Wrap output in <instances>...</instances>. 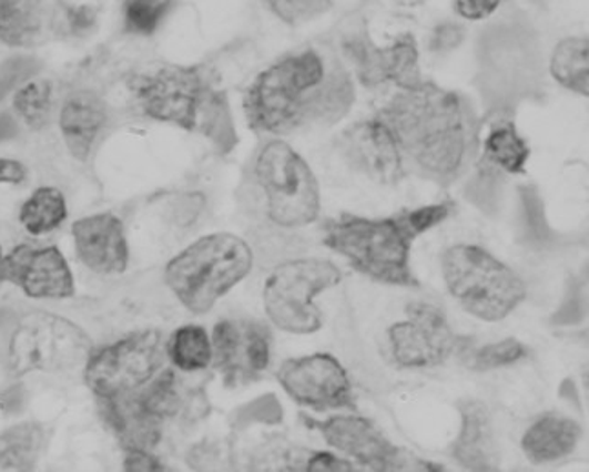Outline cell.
I'll return each instance as SVG.
<instances>
[{"label": "cell", "instance_id": "1", "mask_svg": "<svg viewBox=\"0 0 589 472\" xmlns=\"http://www.w3.org/2000/svg\"><path fill=\"white\" fill-rule=\"evenodd\" d=\"M353 103L347 70L333 57L307 48L257 75L246 92L245 112L256 132L282 135L307 123H336Z\"/></svg>", "mask_w": 589, "mask_h": 472}, {"label": "cell", "instance_id": "2", "mask_svg": "<svg viewBox=\"0 0 589 472\" xmlns=\"http://www.w3.org/2000/svg\"><path fill=\"white\" fill-rule=\"evenodd\" d=\"M404 160L429 179L447 185L464 172L477 152V121L469 104L436 84L400 90L378 113Z\"/></svg>", "mask_w": 589, "mask_h": 472}, {"label": "cell", "instance_id": "3", "mask_svg": "<svg viewBox=\"0 0 589 472\" xmlns=\"http://www.w3.org/2000/svg\"><path fill=\"white\" fill-rule=\"evenodd\" d=\"M451 206H422L382 219L344 214L325 223L323 245L345 257L367 278L395 287H418L410 268V247L416 237L449 217Z\"/></svg>", "mask_w": 589, "mask_h": 472}, {"label": "cell", "instance_id": "4", "mask_svg": "<svg viewBox=\"0 0 589 472\" xmlns=\"http://www.w3.org/2000/svg\"><path fill=\"white\" fill-rule=\"evenodd\" d=\"M252 265V248L242 237L211 234L170 259L164 281L186 310L201 316L242 283Z\"/></svg>", "mask_w": 589, "mask_h": 472}, {"label": "cell", "instance_id": "5", "mask_svg": "<svg viewBox=\"0 0 589 472\" xmlns=\"http://www.w3.org/2000/svg\"><path fill=\"white\" fill-rule=\"evenodd\" d=\"M441 276L464 310L489 324L508 318L528 293L511 267L477 245L447 248L441 256Z\"/></svg>", "mask_w": 589, "mask_h": 472}, {"label": "cell", "instance_id": "6", "mask_svg": "<svg viewBox=\"0 0 589 472\" xmlns=\"http://www.w3.org/2000/svg\"><path fill=\"white\" fill-rule=\"evenodd\" d=\"M254 175L274 225L302 228L318 219L322 211L318 179L291 144L280 140L263 144L254 163Z\"/></svg>", "mask_w": 589, "mask_h": 472}, {"label": "cell", "instance_id": "7", "mask_svg": "<svg viewBox=\"0 0 589 472\" xmlns=\"http://www.w3.org/2000/svg\"><path fill=\"white\" fill-rule=\"evenodd\" d=\"M342 281V273L327 259H294L268 276L263 305L272 325L283 332L314 334L322 329V312L314 298Z\"/></svg>", "mask_w": 589, "mask_h": 472}, {"label": "cell", "instance_id": "8", "mask_svg": "<svg viewBox=\"0 0 589 472\" xmlns=\"http://www.w3.org/2000/svg\"><path fill=\"white\" fill-rule=\"evenodd\" d=\"M92 339L78 325L47 312L28 314L8 339L6 365L11 376L55 372L87 363Z\"/></svg>", "mask_w": 589, "mask_h": 472}, {"label": "cell", "instance_id": "9", "mask_svg": "<svg viewBox=\"0 0 589 472\" xmlns=\"http://www.w3.org/2000/svg\"><path fill=\"white\" fill-rule=\"evenodd\" d=\"M138 95L149 117L185 130L205 129L225 104L197 68H163L139 86Z\"/></svg>", "mask_w": 589, "mask_h": 472}, {"label": "cell", "instance_id": "10", "mask_svg": "<svg viewBox=\"0 0 589 472\" xmlns=\"http://www.w3.org/2000/svg\"><path fill=\"white\" fill-rule=\"evenodd\" d=\"M163 338L155 330L130 334L118 343L92 352L84 380L93 394L103 398L138 392L163 365Z\"/></svg>", "mask_w": 589, "mask_h": 472}, {"label": "cell", "instance_id": "11", "mask_svg": "<svg viewBox=\"0 0 589 472\" xmlns=\"http://www.w3.org/2000/svg\"><path fill=\"white\" fill-rule=\"evenodd\" d=\"M460 343L444 312L429 304L409 305L407 318L389 329L390 356L404 369L444 365Z\"/></svg>", "mask_w": 589, "mask_h": 472}, {"label": "cell", "instance_id": "12", "mask_svg": "<svg viewBox=\"0 0 589 472\" xmlns=\"http://www.w3.org/2000/svg\"><path fill=\"white\" fill-rule=\"evenodd\" d=\"M277 381L296 403L314 411L356 409L347 370L334 356L313 355L287 360L277 370Z\"/></svg>", "mask_w": 589, "mask_h": 472}, {"label": "cell", "instance_id": "13", "mask_svg": "<svg viewBox=\"0 0 589 472\" xmlns=\"http://www.w3.org/2000/svg\"><path fill=\"white\" fill-rule=\"evenodd\" d=\"M211 339L212 361L226 386L254 381L271 363V332L260 321L225 319L215 325Z\"/></svg>", "mask_w": 589, "mask_h": 472}, {"label": "cell", "instance_id": "14", "mask_svg": "<svg viewBox=\"0 0 589 472\" xmlns=\"http://www.w3.org/2000/svg\"><path fill=\"white\" fill-rule=\"evenodd\" d=\"M344 48L356 78L364 86L390 83L400 90H409L424 83L418 44L410 33L398 37L387 47H378L369 37L359 33L345 42Z\"/></svg>", "mask_w": 589, "mask_h": 472}, {"label": "cell", "instance_id": "15", "mask_svg": "<svg viewBox=\"0 0 589 472\" xmlns=\"http://www.w3.org/2000/svg\"><path fill=\"white\" fill-rule=\"evenodd\" d=\"M0 283H13L28 298L62 299L75 293L72 270L57 247H16L0 257Z\"/></svg>", "mask_w": 589, "mask_h": 472}, {"label": "cell", "instance_id": "16", "mask_svg": "<svg viewBox=\"0 0 589 472\" xmlns=\"http://www.w3.org/2000/svg\"><path fill=\"white\" fill-rule=\"evenodd\" d=\"M342 152L348 165L376 183L395 185L404 177L400 146L378 115L351 126L342 137Z\"/></svg>", "mask_w": 589, "mask_h": 472}, {"label": "cell", "instance_id": "17", "mask_svg": "<svg viewBox=\"0 0 589 472\" xmlns=\"http://www.w3.org/2000/svg\"><path fill=\"white\" fill-rule=\"evenodd\" d=\"M311 423L328 445L365 468L373 471H402L404 468L400 449L393 445L373 421L359 417H334Z\"/></svg>", "mask_w": 589, "mask_h": 472}, {"label": "cell", "instance_id": "18", "mask_svg": "<svg viewBox=\"0 0 589 472\" xmlns=\"http://www.w3.org/2000/svg\"><path fill=\"white\" fill-rule=\"evenodd\" d=\"M75 250L84 267L98 274H121L130 261L123 222L113 214L82 217L72 226Z\"/></svg>", "mask_w": 589, "mask_h": 472}, {"label": "cell", "instance_id": "19", "mask_svg": "<svg viewBox=\"0 0 589 472\" xmlns=\"http://www.w3.org/2000/svg\"><path fill=\"white\" fill-rule=\"evenodd\" d=\"M460 414V434L453 443L456 462L471 471H495L498 465L497 445L486 406L480 401H466L461 403Z\"/></svg>", "mask_w": 589, "mask_h": 472}, {"label": "cell", "instance_id": "20", "mask_svg": "<svg viewBox=\"0 0 589 472\" xmlns=\"http://www.w3.org/2000/svg\"><path fill=\"white\" fill-rule=\"evenodd\" d=\"M59 124L70 154L75 160L87 161L93 143L106 124L103 99L92 92L75 93L62 104Z\"/></svg>", "mask_w": 589, "mask_h": 472}, {"label": "cell", "instance_id": "21", "mask_svg": "<svg viewBox=\"0 0 589 472\" xmlns=\"http://www.w3.org/2000/svg\"><path fill=\"white\" fill-rule=\"evenodd\" d=\"M579 423L562 417H544L529 427L522 438V451L535 465L568 456L579 443Z\"/></svg>", "mask_w": 589, "mask_h": 472}, {"label": "cell", "instance_id": "22", "mask_svg": "<svg viewBox=\"0 0 589 472\" xmlns=\"http://www.w3.org/2000/svg\"><path fill=\"white\" fill-rule=\"evenodd\" d=\"M549 70L569 92L589 95V47L586 37H566L555 47Z\"/></svg>", "mask_w": 589, "mask_h": 472}, {"label": "cell", "instance_id": "23", "mask_svg": "<svg viewBox=\"0 0 589 472\" xmlns=\"http://www.w3.org/2000/svg\"><path fill=\"white\" fill-rule=\"evenodd\" d=\"M41 0H0V42L28 47L41 33Z\"/></svg>", "mask_w": 589, "mask_h": 472}, {"label": "cell", "instance_id": "24", "mask_svg": "<svg viewBox=\"0 0 589 472\" xmlns=\"http://www.w3.org/2000/svg\"><path fill=\"white\" fill-rule=\"evenodd\" d=\"M44 434L37 423H21L0 434V468L31 471L41 456Z\"/></svg>", "mask_w": 589, "mask_h": 472}, {"label": "cell", "instance_id": "25", "mask_svg": "<svg viewBox=\"0 0 589 472\" xmlns=\"http://www.w3.org/2000/svg\"><path fill=\"white\" fill-rule=\"evenodd\" d=\"M486 160L508 174H526L529 161V146L522 135L518 134L512 123H500L492 126L484 140Z\"/></svg>", "mask_w": 589, "mask_h": 472}, {"label": "cell", "instance_id": "26", "mask_svg": "<svg viewBox=\"0 0 589 472\" xmlns=\"http://www.w3.org/2000/svg\"><path fill=\"white\" fill-rule=\"evenodd\" d=\"M67 217V199L62 192L53 186H42L24 201L19 219L31 236H42L59 228Z\"/></svg>", "mask_w": 589, "mask_h": 472}, {"label": "cell", "instance_id": "27", "mask_svg": "<svg viewBox=\"0 0 589 472\" xmlns=\"http://www.w3.org/2000/svg\"><path fill=\"white\" fill-rule=\"evenodd\" d=\"M169 356L177 369L197 372L212 363V339L200 325H185L170 338Z\"/></svg>", "mask_w": 589, "mask_h": 472}, {"label": "cell", "instance_id": "28", "mask_svg": "<svg viewBox=\"0 0 589 472\" xmlns=\"http://www.w3.org/2000/svg\"><path fill=\"white\" fill-rule=\"evenodd\" d=\"M13 106L30 129H44L52 113V86L47 81H30L17 90Z\"/></svg>", "mask_w": 589, "mask_h": 472}, {"label": "cell", "instance_id": "29", "mask_svg": "<svg viewBox=\"0 0 589 472\" xmlns=\"http://www.w3.org/2000/svg\"><path fill=\"white\" fill-rule=\"evenodd\" d=\"M460 355L467 369L489 372V370L518 363L528 356V349L517 339L509 338L498 341V343L486 345L483 349L460 350Z\"/></svg>", "mask_w": 589, "mask_h": 472}, {"label": "cell", "instance_id": "30", "mask_svg": "<svg viewBox=\"0 0 589 472\" xmlns=\"http://www.w3.org/2000/svg\"><path fill=\"white\" fill-rule=\"evenodd\" d=\"M138 396L139 403L150 417L163 421L164 418L174 417L180 407V394L175 387V376L172 370H166L158 380Z\"/></svg>", "mask_w": 589, "mask_h": 472}, {"label": "cell", "instance_id": "31", "mask_svg": "<svg viewBox=\"0 0 589 472\" xmlns=\"http://www.w3.org/2000/svg\"><path fill=\"white\" fill-rule=\"evenodd\" d=\"M170 0H124V27L130 33L150 35L160 28Z\"/></svg>", "mask_w": 589, "mask_h": 472}, {"label": "cell", "instance_id": "32", "mask_svg": "<svg viewBox=\"0 0 589 472\" xmlns=\"http://www.w3.org/2000/svg\"><path fill=\"white\" fill-rule=\"evenodd\" d=\"M268 10L288 27H302L325 16L333 0H263Z\"/></svg>", "mask_w": 589, "mask_h": 472}, {"label": "cell", "instance_id": "33", "mask_svg": "<svg viewBox=\"0 0 589 472\" xmlns=\"http://www.w3.org/2000/svg\"><path fill=\"white\" fill-rule=\"evenodd\" d=\"M41 70V64L31 57H11L0 64V101L10 93L30 83Z\"/></svg>", "mask_w": 589, "mask_h": 472}, {"label": "cell", "instance_id": "34", "mask_svg": "<svg viewBox=\"0 0 589 472\" xmlns=\"http://www.w3.org/2000/svg\"><path fill=\"white\" fill-rule=\"evenodd\" d=\"M458 16L467 21H484L500 8L502 0H453Z\"/></svg>", "mask_w": 589, "mask_h": 472}, {"label": "cell", "instance_id": "35", "mask_svg": "<svg viewBox=\"0 0 589 472\" xmlns=\"http://www.w3.org/2000/svg\"><path fill=\"white\" fill-rule=\"evenodd\" d=\"M124 471L129 472H149L164 471L160 460L150 454L149 449H139V447H129L126 458H124Z\"/></svg>", "mask_w": 589, "mask_h": 472}, {"label": "cell", "instance_id": "36", "mask_svg": "<svg viewBox=\"0 0 589 472\" xmlns=\"http://www.w3.org/2000/svg\"><path fill=\"white\" fill-rule=\"evenodd\" d=\"M353 463L345 462L342 458L334 456L331 452H316L307 462L305 471H353Z\"/></svg>", "mask_w": 589, "mask_h": 472}, {"label": "cell", "instance_id": "37", "mask_svg": "<svg viewBox=\"0 0 589 472\" xmlns=\"http://www.w3.org/2000/svg\"><path fill=\"white\" fill-rule=\"evenodd\" d=\"M27 175V168L19 161L0 160V185H21Z\"/></svg>", "mask_w": 589, "mask_h": 472}, {"label": "cell", "instance_id": "38", "mask_svg": "<svg viewBox=\"0 0 589 472\" xmlns=\"http://www.w3.org/2000/svg\"><path fill=\"white\" fill-rule=\"evenodd\" d=\"M22 406H24V390H22V387H11L0 398V409L8 412V414L21 411Z\"/></svg>", "mask_w": 589, "mask_h": 472}, {"label": "cell", "instance_id": "39", "mask_svg": "<svg viewBox=\"0 0 589 472\" xmlns=\"http://www.w3.org/2000/svg\"><path fill=\"white\" fill-rule=\"evenodd\" d=\"M460 41L461 33L458 28H440V30L435 31V41H433V47H435L436 50H444V48L455 47V44H458Z\"/></svg>", "mask_w": 589, "mask_h": 472}, {"label": "cell", "instance_id": "40", "mask_svg": "<svg viewBox=\"0 0 589 472\" xmlns=\"http://www.w3.org/2000/svg\"><path fill=\"white\" fill-rule=\"evenodd\" d=\"M17 134H19V126H17L16 119L11 117L10 113H2L0 115V143L16 140Z\"/></svg>", "mask_w": 589, "mask_h": 472}, {"label": "cell", "instance_id": "41", "mask_svg": "<svg viewBox=\"0 0 589 472\" xmlns=\"http://www.w3.org/2000/svg\"><path fill=\"white\" fill-rule=\"evenodd\" d=\"M427 0H398V4L407 6V8H416V6L426 4Z\"/></svg>", "mask_w": 589, "mask_h": 472}, {"label": "cell", "instance_id": "42", "mask_svg": "<svg viewBox=\"0 0 589 472\" xmlns=\"http://www.w3.org/2000/svg\"><path fill=\"white\" fill-rule=\"evenodd\" d=\"M0 257H2V252H0Z\"/></svg>", "mask_w": 589, "mask_h": 472}]
</instances>
